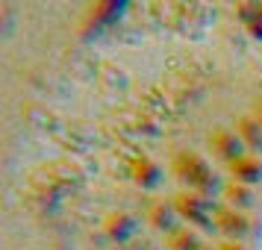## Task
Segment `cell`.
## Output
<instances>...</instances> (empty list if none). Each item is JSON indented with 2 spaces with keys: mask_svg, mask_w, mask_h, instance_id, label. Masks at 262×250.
<instances>
[{
  "mask_svg": "<svg viewBox=\"0 0 262 250\" xmlns=\"http://www.w3.org/2000/svg\"><path fill=\"white\" fill-rule=\"evenodd\" d=\"M171 174L183 183V189L189 191H201V194H209V197H218L221 200V191H224V183L218 177V171H212V165L206 162V156L198 153V150H180L171 159Z\"/></svg>",
  "mask_w": 262,
  "mask_h": 250,
  "instance_id": "6da1fadb",
  "label": "cell"
},
{
  "mask_svg": "<svg viewBox=\"0 0 262 250\" xmlns=\"http://www.w3.org/2000/svg\"><path fill=\"white\" fill-rule=\"evenodd\" d=\"M174 209H177L180 221H186L189 226H194L198 233H218L215 230V209L221 206L218 197H209V194H201V191H189L180 189L174 197Z\"/></svg>",
  "mask_w": 262,
  "mask_h": 250,
  "instance_id": "7a4b0ae2",
  "label": "cell"
},
{
  "mask_svg": "<svg viewBox=\"0 0 262 250\" xmlns=\"http://www.w3.org/2000/svg\"><path fill=\"white\" fill-rule=\"evenodd\" d=\"M215 230L224 236V241H242V244H250L262 236V221L250 212H238V209H230V206H218L215 209Z\"/></svg>",
  "mask_w": 262,
  "mask_h": 250,
  "instance_id": "3957f363",
  "label": "cell"
},
{
  "mask_svg": "<svg viewBox=\"0 0 262 250\" xmlns=\"http://www.w3.org/2000/svg\"><path fill=\"white\" fill-rule=\"evenodd\" d=\"M206 147H209V153H212L224 168L233 165L236 159H242V156L248 153L245 142L238 139V132L233 130V127H215V130H209V135H206Z\"/></svg>",
  "mask_w": 262,
  "mask_h": 250,
  "instance_id": "277c9868",
  "label": "cell"
},
{
  "mask_svg": "<svg viewBox=\"0 0 262 250\" xmlns=\"http://www.w3.org/2000/svg\"><path fill=\"white\" fill-rule=\"evenodd\" d=\"M130 177L142 191H156L162 183V165L150 156H136L130 162Z\"/></svg>",
  "mask_w": 262,
  "mask_h": 250,
  "instance_id": "5b68a950",
  "label": "cell"
},
{
  "mask_svg": "<svg viewBox=\"0 0 262 250\" xmlns=\"http://www.w3.org/2000/svg\"><path fill=\"white\" fill-rule=\"evenodd\" d=\"M144 218H147V224L154 226V230H159V233H174L180 226V215L177 209H174V203L165 200V197H156V200L147 203V212H144Z\"/></svg>",
  "mask_w": 262,
  "mask_h": 250,
  "instance_id": "8992f818",
  "label": "cell"
},
{
  "mask_svg": "<svg viewBox=\"0 0 262 250\" xmlns=\"http://www.w3.org/2000/svg\"><path fill=\"white\" fill-rule=\"evenodd\" d=\"M221 203H224V206H230V209H238V212H250V209L259 203V189H253V186H242V183L227 179L224 191H221Z\"/></svg>",
  "mask_w": 262,
  "mask_h": 250,
  "instance_id": "52a82bcc",
  "label": "cell"
},
{
  "mask_svg": "<svg viewBox=\"0 0 262 250\" xmlns=\"http://www.w3.org/2000/svg\"><path fill=\"white\" fill-rule=\"evenodd\" d=\"M103 233H106L115 244H127V241H133L136 233H139V221H136L130 212H109L106 221H103Z\"/></svg>",
  "mask_w": 262,
  "mask_h": 250,
  "instance_id": "ba28073f",
  "label": "cell"
},
{
  "mask_svg": "<svg viewBox=\"0 0 262 250\" xmlns=\"http://www.w3.org/2000/svg\"><path fill=\"white\" fill-rule=\"evenodd\" d=\"M227 174H230L233 183H242V186H253L256 189L262 183V159L253 153H245L233 165H227Z\"/></svg>",
  "mask_w": 262,
  "mask_h": 250,
  "instance_id": "9c48e42d",
  "label": "cell"
},
{
  "mask_svg": "<svg viewBox=\"0 0 262 250\" xmlns=\"http://www.w3.org/2000/svg\"><path fill=\"white\" fill-rule=\"evenodd\" d=\"M233 130L238 132V139L245 142V147H248V153L259 156L262 159V124L250 112H245V115H238L236 121H233Z\"/></svg>",
  "mask_w": 262,
  "mask_h": 250,
  "instance_id": "30bf717a",
  "label": "cell"
},
{
  "mask_svg": "<svg viewBox=\"0 0 262 250\" xmlns=\"http://www.w3.org/2000/svg\"><path fill=\"white\" fill-rule=\"evenodd\" d=\"M162 247L165 250H203L206 247V241L203 236L189 224H180L174 233H168L165 241H162Z\"/></svg>",
  "mask_w": 262,
  "mask_h": 250,
  "instance_id": "8fae6325",
  "label": "cell"
},
{
  "mask_svg": "<svg viewBox=\"0 0 262 250\" xmlns=\"http://www.w3.org/2000/svg\"><path fill=\"white\" fill-rule=\"evenodd\" d=\"M236 15L248 36L262 44V3H236Z\"/></svg>",
  "mask_w": 262,
  "mask_h": 250,
  "instance_id": "7c38bea8",
  "label": "cell"
},
{
  "mask_svg": "<svg viewBox=\"0 0 262 250\" xmlns=\"http://www.w3.org/2000/svg\"><path fill=\"white\" fill-rule=\"evenodd\" d=\"M250 115H253V118L262 124V95L253 97V103H250Z\"/></svg>",
  "mask_w": 262,
  "mask_h": 250,
  "instance_id": "4fadbf2b",
  "label": "cell"
},
{
  "mask_svg": "<svg viewBox=\"0 0 262 250\" xmlns=\"http://www.w3.org/2000/svg\"><path fill=\"white\" fill-rule=\"evenodd\" d=\"M218 250H250V247L242 244V241H218Z\"/></svg>",
  "mask_w": 262,
  "mask_h": 250,
  "instance_id": "5bb4252c",
  "label": "cell"
},
{
  "mask_svg": "<svg viewBox=\"0 0 262 250\" xmlns=\"http://www.w3.org/2000/svg\"><path fill=\"white\" fill-rule=\"evenodd\" d=\"M203 250H218V244H206V247H203Z\"/></svg>",
  "mask_w": 262,
  "mask_h": 250,
  "instance_id": "9a60e30c",
  "label": "cell"
}]
</instances>
